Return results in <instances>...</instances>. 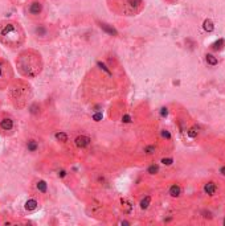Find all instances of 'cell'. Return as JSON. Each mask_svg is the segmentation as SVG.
<instances>
[{
	"label": "cell",
	"mask_w": 225,
	"mask_h": 226,
	"mask_svg": "<svg viewBox=\"0 0 225 226\" xmlns=\"http://www.w3.org/2000/svg\"><path fill=\"white\" fill-rule=\"evenodd\" d=\"M56 139L60 140L61 143H66V141L69 140V136H68L66 132H62V131H60V132L56 134Z\"/></svg>",
	"instance_id": "obj_20"
},
{
	"label": "cell",
	"mask_w": 225,
	"mask_h": 226,
	"mask_svg": "<svg viewBox=\"0 0 225 226\" xmlns=\"http://www.w3.org/2000/svg\"><path fill=\"white\" fill-rule=\"evenodd\" d=\"M224 46H225V40L220 38L219 41L212 44V50H221V49H224Z\"/></svg>",
	"instance_id": "obj_18"
},
{
	"label": "cell",
	"mask_w": 225,
	"mask_h": 226,
	"mask_svg": "<svg viewBox=\"0 0 225 226\" xmlns=\"http://www.w3.org/2000/svg\"><path fill=\"white\" fill-rule=\"evenodd\" d=\"M60 35V31L57 25L52 23H44V21H37L32 27V36L40 44H49L53 40L57 38Z\"/></svg>",
	"instance_id": "obj_5"
},
{
	"label": "cell",
	"mask_w": 225,
	"mask_h": 226,
	"mask_svg": "<svg viewBox=\"0 0 225 226\" xmlns=\"http://www.w3.org/2000/svg\"><path fill=\"white\" fill-rule=\"evenodd\" d=\"M162 163L163 164H164V165H167V167H168V165H172V163H173V159L172 158H164V159H162Z\"/></svg>",
	"instance_id": "obj_25"
},
{
	"label": "cell",
	"mask_w": 225,
	"mask_h": 226,
	"mask_svg": "<svg viewBox=\"0 0 225 226\" xmlns=\"http://www.w3.org/2000/svg\"><path fill=\"white\" fill-rule=\"evenodd\" d=\"M203 27H204V29H205L207 32H212L213 29H215V25H213L212 20H209V19H207V20L204 21V24H203Z\"/></svg>",
	"instance_id": "obj_21"
},
{
	"label": "cell",
	"mask_w": 225,
	"mask_h": 226,
	"mask_svg": "<svg viewBox=\"0 0 225 226\" xmlns=\"http://www.w3.org/2000/svg\"><path fill=\"white\" fill-rule=\"evenodd\" d=\"M24 13L29 20L35 21H44L48 13V4L45 0H29L24 5Z\"/></svg>",
	"instance_id": "obj_6"
},
{
	"label": "cell",
	"mask_w": 225,
	"mask_h": 226,
	"mask_svg": "<svg viewBox=\"0 0 225 226\" xmlns=\"http://www.w3.org/2000/svg\"><path fill=\"white\" fill-rule=\"evenodd\" d=\"M37 208H39V202L35 197H31L29 200H27V202H25V210L32 212V210H36Z\"/></svg>",
	"instance_id": "obj_15"
},
{
	"label": "cell",
	"mask_w": 225,
	"mask_h": 226,
	"mask_svg": "<svg viewBox=\"0 0 225 226\" xmlns=\"http://www.w3.org/2000/svg\"><path fill=\"white\" fill-rule=\"evenodd\" d=\"M183 194V188H181L180 184L177 183H172L168 187V196L172 198H179L180 196Z\"/></svg>",
	"instance_id": "obj_13"
},
{
	"label": "cell",
	"mask_w": 225,
	"mask_h": 226,
	"mask_svg": "<svg viewBox=\"0 0 225 226\" xmlns=\"http://www.w3.org/2000/svg\"><path fill=\"white\" fill-rule=\"evenodd\" d=\"M205 61H207V64H208V65H210V66H216V65L219 64V60H217L213 54H207Z\"/></svg>",
	"instance_id": "obj_17"
},
{
	"label": "cell",
	"mask_w": 225,
	"mask_h": 226,
	"mask_svg": "<svg viewBox=\"0 0 225 226\" xmlns=\"http://www.w3.org/2000/svg\"><path fill=\"white\" fill-rule=\"evenodd\" d=\"M16 68L21 77L36 78L44 69V61L39 50L32 48L24 49L16 57Z\"/></svg>",
	"instance_id": "obj_1"
},
{
	"label": "cell",
	"mask_w": 225,
	"mask_h": 226,
	"mask_svg": "<svg viewBox=\"0 0 225 226\" xmlns=\"http://www.w3.org/2000/svg\"><path fill=\"white\" fill-rule=\"evenodd\" d=\"M158 172H159V167L156 165V164H151V165L147 168V173L148 174H156Z\"/></svg>",
	"instance_id": "obj_23"
},
{
	"label": "cell",
	"mask_w": 225,
	"mask_h": 226,
	"mask_svg": "<svg viewBox=\"0 0 225 226\" xmlns=\"http://www.w3.org/2000/svg\"><path fill=\"white\" fill-rule=\"evenodd\" d=\"M7 95H8V101L13 108L24 110L29 105L32 97H33V89L28 81L21 78H15L7 89Z\"/></svg>",
	"instance_id": "obj_2"
},
{
	"label": "cell",
	"mask_w": 225,
	"mask_h": 226,
	"mask_svg": "<svg viewBox=\"0 0 225 226\" xmlns=\"http://www.w3.org/2000/svg\"><path fill=\"white\" fill-rule=\"evenodd\" d=\"M89 206H90V209H92V214H94L96 217H101L102 214H105V205L102 202L97 201V200H93Z\"/></svg>",
	"instance_id": "obj_11"
},
{
	"label": "cell",
	"mask_w": 225,
	"mask_h": 226,
	"mask_svg": "<svg viewBox=\"0 0 225 226\" xmlns=\"http://www.w3.org/2000/svg\"><path fill=\"white\" fill-rule=\"evenodd\" d=\"M90 143H92V139H90V136H88V135H78L77 138L74 139V144L77 148H88Z\"/></svg>",
	"instance_id": "obj_12"
},
{
	"label": "cell",
	"mask_w": 225,
	"mask_h": 226,
	"mask_svg": "<svg viewBox=\"0 0 225 226\" xmlns=\"http://www.w3.org/2000/svg\"><path fill=\"white\" fill-rule=\"evenodd\" d=\"M203 192H204V194L209 196V197H213V196H216L217 192H219V185L213 180L207 181L204 184V187H203Z\"/></svg>",
	"instance_id": "obj_10"
},
{
	"label": "cell",
	"mask_w": 225,
	"mask_h": 226,
	"mask_svg": "<svg viewBox=\"0 0 225 226\" xmlns=\"http://www.w3.org/2000/svg\"><path fill=\"white\" fill-rule=\"evenodd\" d=\"M151 201H152V197H151V196H146V197H143L142 200H140V202H139L140 209H143V210L148 209V208H150V205H151Z\"/></svg>",
	"instance_id": "obj_16"
},
{
	"label": "cell",
	"mask_w": 225,
	"mask_h": 226,
	"mask_svg": "<svg viewBox=\"0 0 225 226\" xmlns=\"http://www.w3.org/2000/svg\"><path fill=\"white\" fill-rule=\"evenodd\" d=\"M15 79V71L11 62L5 58H0V90H7Z\"/></svg>",
	"instance_id": "obj_7"
},
{
	"label": "cell",
	"mask_w": 225,
	"mask_h": 226,
	"mask_svg": "<svg viewBox=\"0 0 225 226\" xmlns=\"http://www.w3.org/2000/svg\"><path fill=\"white\" fill-rule=\"evenodd\" d=\"M17 131V120L9 112H0V135L12 136Z\"/></svg>",
	"instance_id": "obj_8"
},
{
	"label": "cell",
	"mask_w": 225,
	"mask_h": 226,
	"mask_svg": "<svg viewBox=\"0 0 225 226\" xmlns=\"http://www.w3.org/2000/svg\"><path fill=\"white\" fill-rule=\"evenodd\" d=\"M224 225H225V221H224Z\"/></svg>",
	"instance_id": "obj_28"
},
{
	"label": "cell",
	"mask_w": 225,
	"mask_h": 226,
	"mask_svg": "<svg viewBox=\"0 0 225 226\" xmlns=\"http://www.w3.org/2000/svg\"><path fill=\"white\" fill-rule=\"evenodd\" d=\"M33 191L36 193V196H46L49 192V187L46 184L45 180L42 178H37L33 183Z\"/></svg>",
	"instance_id": "obj_9"
},
{
	"label": "cell",
	"mask_w": 225,
	"mask_h": 226,
	"mask_svg": "<svg viewBox=\"0 0 225 226\" xmlns=\"http://www.w3.org/2000/svg\"><path fill=\"white\" fill-rule=\"evenodd\" d=\"M109 9L118 16L133 17L144 9V0H106Z\"/></svg>",
	"instance_id": "obj_4"
},
{
	"label": "cell",
	"mask_w": 225,
	"mask_h": 226,
	"mask_svg": "<svg viewBox=\"0 0 225 226\" xmlns=\"http://www.w3.org/2000/svg\"><path fill=\"white\" fill-rule=\"evenodd\" d=\"M25 148H27L28 152H31V154H35V152L39 151V143L36 139H29L27 140V143H25Z\"/></svg>",
	"instance_id": "obj_14"
},
{
	"label": "cell",
	"mask_w": 225,
	"mask_h": 226,
	"mask_svg": "<svg viewBox=\"0 0 225 226\" xmlns=\"http://www.w3.org/2000/svg\"><path fill=\"white\" fill-rule=\"evenodd\" d=\"M27 35L20 23L4 20L0 23V44L9 49H19L24 45Z\"/></svg>",
	"instance_id": "obj_3"
},
{
	"label": "cell",
	"mask_w": 225,
	"mask_h": 226,
	"mask_svg": "<svg viewBox=\"0 0 225 226\" xmlns=\"http://www.w3.org/2000/svg\"><path fill=\"white\" fill-rule=\"evenodd\" d=\"M219 172H220L221 174H223V176H225V165H223V167H220Z\"/></svg>",
	"instance_id": "obj_27"
},
{
	"label": "cell",
	"mask_w": 225,
	"mask_h": 226,
	"mask_svg": "<svg viewBox=\"0 0 225 226\" xmlns=\"http://www.w3.org/2000/svg\"><path fill=\"white\" fill-rule=\"evenodd\" d=\"M162 135H163V138H167V139H171V134H170L167 130H163V131H162Z\"/></svg>",
	"instance_id": "obj_26"
},
{
	"label": "cell",
	"mask_w": 225,
	"mask_h": 226,
	"mask_svg": "<svg viewBox=\"0 0 225 226\" xmlns=\"http://www.w3.org/2000/svg\"><path fill=\"white\" fill-rule=\"evenodd\" d=\"M144 154L148 156L155 155L156 154V147H155V145H146V147H144Z\"/></svg>",
	"instance_id": "obj_22"
},
{
	"label": "cell",
	"mask_w": 225,
	"mask_h": 226,
	"mask_svg": "<svg viewBox=\"0 0 225 226\" xmlns=\"http://www.w3.org/2000/svg\"><path fill=\"white\" fill-rule=\"evenodd\" d=\"M199 135V128L196 126L193 127H191V128H188L187 130V136L188 138H191V139H193V138H196Z\"/></svg>",
	"instance_id": "obj_19"
},
{
	"label": "cell",
	"mask_w": 225,
	"mask_h": 226,
	"mask_svg": "<svg viewBox=\"0 0 225 226\" xmlns=\"http://www.w3.org/2000/svg\"><path fill=\"white\" fill-rule=\"evenodd\" d=\"M101 28H103V29H106V31L107 32H110V33L112 35V33H114L115 36H117L118 33H117V31H115V29L114 28H111V27H107V24H105V23H102V24H101Z\"/></svg>",
	"instance_id": "obj_24"
}]
</instances>
